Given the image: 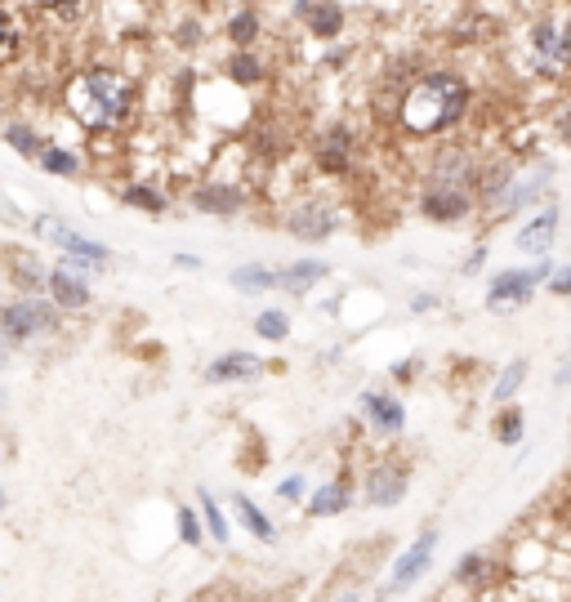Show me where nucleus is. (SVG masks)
Listing matches in <instances>:
<instances>
[{
	"label": "nucleus",
	"instance_id": "nucleus-1",
	"mask_svg": "<svg viewBox=\"0 0 571 602\" xmlns=\"http://www.w3.org/2000/svg\"><path fill=\"white\" fill-rule=\"evenodd\" d=\"M63 103L85 130H121L135 112V85L117 67H85L67 81Z\"/></svg>",
	"mask_w": 571,
	"mask_h": 602
},
{
	"label": "nucleus",
	"instance_id": "nucleus-2",
	"mask_svg": "<svg viewBox=\"0 0 571 602\" xmlns=\"http://www.w3.org/2000/svg\"><path fill=\"white\" fill-rule=\"evenodd\" d=\"M465 107H469V85L465 76L455 72H429L420 76L406 98H402V126L411 135H442L451 130L455 120H465Z\"/></svg>",
	"mask_w": 571,
	"mask_h": 602
},
{
	"label": "nucleus",
	"instance_id": "nucleus-3",
	"mask_svg": "<svg viewBox=\"0 0 571 602\" xmlns=\"http://www.w3.org/2000/svg\"><path fill=\"white\" fill-rule=\"evenodd\" d=\"M54 330H59V304L54 299L23 295V299L0 304V371L10 367V352L28 348L32 339L54 335Z\"/></svg>",
	"mask_w": 571,
	"mask_h": 602
},
{
	"label": "nucleus",
	"instance_id": "nucleus-4",
	"mask_svg": "<svg viewBox=\"0 0 571 602\" xmlns=\"http://www.w3.org/2000/svg\"><path fill=\"white\" fill-rule=\"evenodd\" d=\"M36 232H41V236H50L54 246H59L72 264H81V268H107V260H112V251H107V246H98V241H89V236H81V232H72V228H63V223L36 219Z\"/></svg>",
	"mask_w": 571,
	"mask_h": 602
},
{
	"label": "nucleus",
	"instance_id": "nucleus-5",
	"mask_svg": "<svg viewBox=\"0 0 571 602\" xmlns=\"http://www.w3.org/2000/svg\"><path fill=\"white\" fill-rule=\"evenodd\" d=\"M531 59L544 76H558L571 59V23H536L531 28Z\"/></svg>",
	"mask_w": 571,
	"mask_h": 602
},
{
	"label": "nucleus",
	"instance_id": "nucleus-6",
	"mask_svg": "<svg viewBox=\"0 0 571 602\" xmlns=\"http://www.w3.org/2000/svg\"><path fill=\"white\" fill-rule=\"evenodd\" d=\"M549 277V264H536V268H514V273H500L491 282V295H487V308H509V304H522L536 282Z\"/></svg>",
	"mask_w": 571,
	"mask_h": 602
},
{
	"label": "nucleus",
	"instance_id": "nucleus-7",
	"mask_svg": "<svg viewBox=\"0 0 571 602\" xmlns=\"http://www.w3.org/2000/svg\"><path fill=\"white\" fill-rule=\"evenodd\" d=\"M402 496H406V473L398 464H376L367 473V500L376 509H393Z\"/></svg>",
	"mask_w": 571,
	"mask_h": 602
},
{
	"label": "nucleus",
	"instance_id": "nucleus-8",
	"mask_svg": "<svg viewBox=\"0 0 571 602\" xmlns=\"http://www.w3.org/2000/svg\"><path fill=\"white\" fill-rule=\"evenodd\" d=\"M317 166L330 170V175H345V170L353 166V130L330 126V130L317 139Z\"/></svg>",
	"mask_w": 571,
	"mask_h": 602
},
{
	"label": "nucleus",
	"instance_id": "nucleus-9",
	"mask_svg": "<svg viewBox=\"0 0 571 602\" xmlns=\"http://www.w3.org/2000/svg\"><path fill=\"white\" fill-rule=\"evenodd\" d=\"M433 549H437V536L433 531H424L402 558H398V567H393V584L384 589V593H393V589H402V584H411V580H420V571L429 567V558H433Z\"/></svg>",
	"mask_w": 571,
	"mask_h": 602
},
{
	"label": "nucleus",
	"instance_id": "nucleus-10",
	"mask_svg": "<svg viewBox=\"0 0 571 602\" xmlns=\"http://www.w3.org/2000/svg\"><path fill=\"white\" fill-rule=\"evenodd\" d=\"M23 50H28V28H23V19L6 6V0H0V67L19 63Z\"/></svg>",
	"mask_w": 571,
	"mask_h": 602
},
{
	"label": "nucleus",
	"instance_id": "nucleus-11",
	"mask_svg": "<svg viewBox=\"0 0 571 602\" xmlns=\"http://www.w3.org/2000/svg\"><path fill=\"white\" fill-rule=\"evenodd\" d=\"M45 291H50V299L59 308H85L89 304V286L76 273H67V268H50L45 273Z\"/></svg>",
	"mask_w": 571,
	"mask_h": 602
},
{
	"label": "nucleus",
	"instance_id": "nucleus-12",
	"mask_svg": "<svg viewBox=\"0 0 571 602\" xmlns=\"http://www.w3.org/2000/svg\"><path fill=\"white\" fill-rule=\"evenodd\" d=\"M286 228H290V236H299V241H321V236H330L335 219H330L326 205H299V210H290Z\"/></svg>",
	"mask_w": 571,
	"mask_h": 602
},
{
	"label": "nucleus",
	"instance_id": "nucleus-13",
	"mask_svg": "<svg viewBox=\"0 0 571 602\" xmlns=\"http://www.w3.org/2000/svg\"><path fill=\"white\" fill-rule=\"evenodd\" d=\"M242 201L246 197L237 188H228V183H205V188L192 192V205L205 210V214H233V210H242Z\"/></svg>",
	"mask_w": 571,
	"mask_h": 602
},
{
	"label": "nucleus",
	"instance_id": "nucleus-14",
	"mask_svg": "<svg viewBox=\"0 0 571 602\" xmlns=\"http://www.w3.org/2000/svg\"><path fill=\"white\" fill-rule=\"evenodd\" d=\"M553 232H558V210H544V214H536L522 232H518V246L522 251H549V241H553Z\"/></svg>",
	"mask_w": 571,
	"mask_h": 602
},
{
	"label": "nucleus",
	"instance_id": "nucleus-15",
	"mask_svg": "<svg viewBox=\"0 0 571 602\" xmlns=\"http://www.w3.org/2000/svg\"><path fill=\"white\" fill-rule=\"evenodd\" d=\"M260 371V357H251V352H228V357H219L214 367L205 371V380H246V376H255Z\"/></svg>",
	"mask_w": 571,
	"mask_h": 602
},
{
	"label": "nucleus",
	"instance_id": "nucleus-16",
	"mask_svg": "<svg viewBox=\"0 0 571 602\" xmlns=\"http://www.w3.org/2000/svg\"><path fill=\"white\" fill-rule=\"evenodd\" d=\"M362 406H367V415L380 424V433H402V424H406V415H402V406L393 402V398H380V393H367L362 398Z\"/></svg>",
	"mask_w": 571,
	"mask_h": 602
},
{
	"label": "nucleus",
	"instance_id": "nucleus-17",
	"mask_svg": "<svg viewBox=\"0 0 571 602\" xmlns=\"http://www.w3.org/2000/svg\"><path fill=\"white\" fill-rule=\"evenodd\" d=\"M345 505H349V482H330V487H321L313 496L308 514L313 518H335V514H345Z\"/></svg>",
	"mask_w": 571,
	"mask_h": 602
},
{
	"label": "nucleus",
	"instance_id": "nucleus-18",
	"mask_svg": "<svg viewBox=\"0 0 571 602\" xmlns=\"http://www.w3.org/2000/svg\"><path fill=\"white\" fill-rule=\"evenodd\" d=\"M308 28H313V36L317 41H335L339 32H345V10L339 6H308Z\"/></svg>",
	"mask_w": 571,
	"mask_h": 602
},
{
	"label": "nucleus",
	"instance_id": "nucleus-19",
	"mask_svg": "<svg viewBox=\"0 0 571 602\" xmlns=\"http://www.w3.org/2000/svg\"><path fill=\"white\" fill-rule=\"evenodd\" d=\"M85 6H89V0H36V10H41L45 19L63 23V28L81 23V19H85Z\"/></svg>",
	"mask_w": 571,
	"mask_h": 602
},
{
	"label": "nucleus",
	"instance_id": "nucleus-20",
	"mask_svg": "<svg viewBox=\"0 0 571 602\" xmlns=\"http://www.w3.org/2000/svg\"><path fill=\"white\" fill-rule=\"evenodd\" d=\"M6 139H10V148H14L19 157H28V161H36V152L45 148V139L28 126V120H14V126H6Z\"/></svg>",
	"mask_w": 571,
	"mask_h": 602
},
{
	"label": "nucleus",
	"instance_id": "nucleus-21",
	"mask_svg": "<svg viewBox=\"0 0 571 602\" xmlns=\"http://www.w3.org/2000/svg\"><path fill=\"white\" fill-rule=\"evenodd\" d=\"M36 166L50 170V175H63V179H72V175L81 170V161H76L67 148H54V144H45V148L36 152Z\"/></svg>",
	"mask_w": 571,
	"mask_h": 602
},
{
	"label": "nucleus",
	"instance_id": "nucleus-22",
	"mask_svg": "<svg viewBox=\"0 0 571 602\" xmlns=\"http://www.w3.org/2000/svg\"><path fill=\"white\" fill-rule=\"evenodd\" d=\"M326 277V264H317V260H304V264H290L286 273H277V282L286 286V291H304V286H313V282H321Z\"/></svg>",
	"mask_w": 571,
	"mask_h": 602
},
{
	"label": "nucleus",
	"instance_id": "nucleus-23",
	"mask_svg": "<svg viewBox=\"0 0 571 602\" xmlns=\"http://www.w3.org/2000/svg\"><path fill=\"white\" fill-rule=\"evenodd\" d=\"M228 76H233L237 85H255L264 76V63L251 54V50H237L233 59H228Z\"/></svg>",
	"mask_w": 571,
	"mask_h": 602
},
{
	"label": "nucleus",
	"instance_id": "nucleus-24",
	"mask_svg": "<svg viewBox=\"0 0 571 602\" xmlns=\"http://www.w3.org/2000/svg\"><path fill=\"white\" fill-rule=\"evenodd\" d=\"M509 179H514V170H509V161H496L483 179H478V192H483V201H500L505 192H509Z\"/></svg>",
	"mask_w": 571,
	"mask_h": 602
},
{
	"label": "nucleus",
	"instance_id": "nucleus-25",
	"mask_svg": "<svg viewBox=\"0 0 571 602\" xmlns=\"http://www.w3.org/2000/svg\"><path fill=\"white\" fill-rule=\"evenodd\" d=\"M14 282H19V291H45V268L32 260V255H23V260H14Z\"/></svg>",
	"mask_w": 571,
	"mask_h": 602
},
{
	"label": "nucleus",
	"instance_id": "nucleus-26",
	"mask_svg": "<svg viewBox=\"0 0 571 602\" xmlns=\"http://www.w3.org/2000/svg\"><path fill=\"white\" fill-rule=\"evenodd\" d=\"M233 286L255 295V291H268V286H277V273H273V268H237V273H233Z\"/></svg>",
	"mask_w": 571,
	"mask_h": 602
},
{
	"label": "nucleus",
	"instance_id": "nucleus-27",
	"mask_svg": "<svg viewBox=\"0 0 571 602\" xmlns=\"http://www.w3.org/2000/svg\"><path fill=\"white\" fill-rule=\"evenodd\" d=\"M233 505H237V518L246 522V531H255L260 540H273V522H268V518H264V514H260V509H255L246 496H237Z\"/></svg>",
	"mask_w": 571,
	"mask_h": 602
},
{
	"label": "nucleus",
	"instance_id": "nucleus-28",
	"mask_svg": "<svg viewBox=\"0 0 571 602\" xmlns=\"http://www.w3.org/2000/svg\"><path fill=\"white\" fill-rule=\"evenodd\" d=\"M228 36L237 41V50H251V41L260 36V19H255V10H242L233 23H228Z\"/></svg>",
	"mask_w": 571,
	"mask_h": 602
},
{
	"label": "nucleus",
	"instance_id": "nucleus-29",
	"mask_svg": "<svg viewBox=\"0 0 571 602\" xmlns=\"http://www.w3.org/2000/svg\"><path fill=\"white\" fill-rule=\"evenodd\" d=\"M126 205H139V210L161 214V210H166V197H161L157 188H148V183H135V188H126Z\"/></svg>",
	"mask_w": 571,
	"mask_h": 602
},
{
	"label": "nucleus",
	"instance_id": "nucleus-30",
	"mask_svg": "<svg viewBox=\"0 0 571 602\" xmlns=\"http://www.w3.org/2000/svg\"><path fill=\"white\" fill-rule=\"evenodd\" d=\"M522 380H527V361H509V371H505L500 384H496V402H509Z\"/></svg>",
	"mask_w": 571,
	"mask_h": 602
},
{
	"label": "nucleus",
	"instance_id": "nucleus-31",
	"mask_svg": "<svg viewBox=\"0 0 571 602\" xmlns=\"http://www.w3.org/2000/svg\"><path fill=\"white\" fill-rule=\"evenodd\" d=\"M255 330H260L264 339H286V330H290V321H286V313H260V321H255Z\"/></svg>",
	"mask_w": 571,
	"mask_h": 602
},
{
	"label": "nucleus",
	"instance_id": "nucleus-32",
	"mask_svg": "<svg viewBox=\"0 0 571 602\" xmlns=\"http://www.w3.org/2000/svg\"><path fill=\"white\" fill-rule=\"evenodd\" d=\"M201 509H205V527L214 531V540H228V522H223V509L201 492Z\"/></svg>",
	"mask_w": 571,
	"mask_h": 602
},
{
	"label": "nucleus",
	"instance_id": "nucleus-33",
	"mask_svg": "<svg viewBox=\"0 0 571 602\" xmlns=\"http://www.w3.org/2000/svg\"><path fill=\"white\" fill-rule=\"evenodd\" d=\"M496 433H500V442H518L522 437V411H505L496 420Z\"/></svg>",
	"mask_w": 571,
	"mask_h": 602
},
{
	"label": "nucleus",
	"instance_id": "nucleus-34",
	"mask_svg": "<svg viewBox=\"0 0 571 602\" xmlns=\"http://www.w3.org/2000/svg\"><path fill=\"white\" fill-rule=\"evenodd\" d=\"M487 571H491V567H487V562H483L478 553H469V558H461V567H455V575H461V584H465V580H483Z\"/></svg>",
	"mask_w": 571,
	"mask_h": 602
},
{
	"label": "nucleus",
	"instance_id": "nucleus-35",
	"mask_svg": "<svg viewBox=\"0 0 571 602\" xmlns=\"http://www.w3.org/2000/svg\"><path fill=\"white\" fill-rule=\"evenodd\" d=\"M179 536H183V545H201V522L192 509H179Z\"/></svg>",
	"mask_w": 571,
	"mask_h": 602
},
{
	"label": "nucleus",
	"instance_id": "nucleus-36",
	"mask_svg": "<svg viewBox=\"0 0 571 602\" xmlns=\"http://www.w3.org/2000/svg\"><path fill=\"white\" fill-rule=\"evenodd\" d=\"M201 36H205V32H201V23H192V19H188V23H179V32H175V41H179L183 50H197V45H201Z\"/></svg>",
	"mask_w": 571,
	"mask_h": 602
},
{
	"label": "nucleus",
	"instance_id": "nucleus-37",
	"mask_svg": "<svg viewBox=\"0 0 571 602\" xmlns=\"http://www.w3.org/2000/svg\"><path fill=\"white\" fill-rule=\"evenodd\" d=\"M277 496H282V500H299V496H304V477H286L282 487H277Z\"/></svg>",
	"mask_w": 571,
	"mask_h": 602
},
{
	"label": "nucleus",
	"instance_id": "nucleus-38",
	"mask_svg": "<svg viewBox=\"0 0 571 602\" xmlns=\"http://www.w3.org/2000/svg\"><path fill=\"white\" fill-rule=\"evenodd\" d=\"M549 291H553V295H571V268H558V273L549 277Z\"/></svg>",
	"mask_w": 571,
	"mask_h": 602
},
{
	"label": "nucleus",
	"instance_id": "nucleus-39",
	"mask_svg": "<svg viewBox=\"0 0 571 602\" xmlns=\"http://www.w3.org/2000/svg\"><path fill=\"white\" fill-rule=\"evenodd\" d=\"M558 130H562V139L571 144V103L562 107V116H558Z\"/></svg>",
	"mask_w": 571,
	"mask_h": 602
},
{
	"label": "nucleus",
	"instance_id": "nucleus-40",
	"mask_svg": "<svg viewBox=\"0 0 571 602\" xmlns=\"http://www.w3.org/2000/svg\"><path fill=\"white\" fill-rule=\"evenodd\" d=\"M553 380H558V384H571V357H567L562 367H558V376H553Z\"/></svg>",
	"mask_w": 571,
	"mask_h": 602
},
{
	"label": "nucleus",
	"instance_id": "nucleus-41",
	"mask_svg": "<svg viewBox=\"0 0 571 602\" xmlns=\"http://www.w3.org/2000/svg\"><path fill=\"white\" fill-rule=\"evenodd\" d=\"M0 126H6V103H0Z\"/></svg>",
	"mask_w": 571,
	"mask_h": 602
},
{
	"label": "nucleus",
	"instance_id": "nucleus-42",
	"mask_svg": "<svg viewBox=\"0 0 571 602\" xmlns=\"http://www.w3.org/2000/svg\"><path fill=\"white\" fill-rule=\"evenodd\" d=\"M0 514H6V492H0Z\"/></svg>",
	"mask_w": 571,
	"mask_h": 602
}]
</instances>
